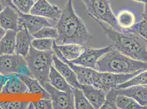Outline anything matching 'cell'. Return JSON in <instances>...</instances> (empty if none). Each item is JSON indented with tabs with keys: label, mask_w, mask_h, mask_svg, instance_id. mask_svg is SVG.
<instances>
[{
	"label": "cell",
	"mask_w": 147,
	"mask_h": 109,
	"mask_svg": "<svg viewBox=\"0 0 147 109\" xmlns=\"http://www.w3.org/2000/svg\"><path fill=\"white\" fill-rule=\"evenodd\" d=\"M55 27L58 37L55 39L58 45L76 44L84 45L92 38L83 20L75 12L73 0H67Z\"/></svg>",
	"instance_id": "1"
},
{
	"label": "cell",
	"mask_w": 147,
	"mask_h": 109,
	"mask_svg": "<svg viewBox=\"0 0 147 109\" xmlns=\"http://www.w3.org/2000/svg\"><path fill=\"white\" fill-rule=\"evenodd\" d=\"M107 37L110 45L129 57L147 62V44L138 34L132 31H119L98 22Z\"/></svg>",
	"instance_id": "2"
},
{
	"label": "cell",
	"mask_w": 147,
	"mask_h": 109,
	"mask_svg": "<svg viewBox=\"0 0 147 109\" xmlns=\"http://www.w3.org/2000/svg\"><path fill=\"white\" fill-rule=\"evenodd\" d=\"M95 70L100 72L129 74L147 70V62L137 61L113 48L97 63Z\"/></svg>",
	"instance_id": "3"
},
{
	"label": "cell",
	"mask_w": 147,
	"mask_h": 109,
	"mask_svg": "<svg viewBox=\"0 0 147 109\" xmlns=\"http://www.w3.org/2000/svg\"><path fill=\"white\" fill-rule=\"evenodd\" d=\"M54 51H39L31 46L29 53L24 57L32 76L41 85L49 82V74L53 64Z\"/></svg>",
	"instance_id": "4"
},
{
	"label": "cell",
	"mask_w": 147,
	"mask_h": 109,
	"mask_svg": "<svg viewBox=\"0 0 147 109\" xmlns=\"http://www.w3.org/2000/svg\"><path fill=\"white\" fill-rule=\"evenodd\" d=\"M88 15L97 23L100 22L115 30L119 31L115 14L109 0H82Z\"/></svg>",
	"instance_id": "5"
},
{
	"label": "cell",
	"mask_w": 147,
	"mask_h": 109,
	"mask_svg": "<svg viewBox=\"0 0 147 109\" xmlns=\"http://www.w3.org/2000/svg\"><path fill=\"white\" fill-rule=\"evenodd\" d=\"M144 70H140L129 74H116L109 72H100L97 70L94 77L92 86L108 92L117 88L119 85L123 84L129 79Z\"/></svg>",
	"instance_id": "6"
},
{
	"label": "cell",
	"mask_w": 147,
	"mask_h": 109,
	"mask_svg": "<svg viewBox=\"0 0 147 109\" xmlns=\"http://www.w3.org/2000/svg\"><path fill=\"white\" fill-rule=\"evenodd\" d=\"M42 86L49 94L53 109H75L73 92L67 93L58 90L51 85L49 82L45 83Z\"/></svg>",
	"instance_id": "7"
},
{
	"label": "cell",
	"mask_w": 147,
	"mask_h": 109,
	"mask_svg": "<svg viewBox=\"0 0 147 109\" xmlns=\"http://www.w3.org/2000/svg\"><path fill=\"white\" fill-rule=\"evenodd\" d=\"M111 49L112 47L110 45L98 49L85 47V49L80 57L70 62L77 65L95 69L98 61Z\"/></svg>",
	"instance_id": "8"
},
{
	"label": "cell",
	"mask_w": 147,
	"mask_h": 109,
	"mask_svg": "<svg viewBox=\"0 0 147 109\" xmlns=\"http://www.w3.org/2000/svg\"><path fill=\"white\" fill-rule=\"evenodd\" d=\"M19 30L24 29L31 35L36 33L42 28L47 26H53L47 18L32 14L19 12Z\"/></svg>",
	"instance_id": "9"
},
{
	"label": "cell",
	"mask_w": 147,
	"mask_h": 109,
	"mask_svg": "<svg viewBox=\"0 0 147 109\" xmlns=\"http://www.w3.org/2000/svg\"><path fill=\"white\" fill-rule=\"evenodd\" d=\"M115 17L119 31H131L140 21L137 12L130 8H122L119 10Z\"/></svg>",
	"instance_id": "10"
},
{
	"label": "cell",
	"mask_w": 147,
	"mask_h": 109,
	"mask_svg": "<svg viewBox=\"0 0 147 109\" xmlns=\"http://www.w3.org/2000/svg\"><path fill=\"white\" fill-rule=\"evenodd\" d=\"M62 11L47 0H37L31 9V14L49 18L57 21L61 15Z\"/></svg>",
	"instance_id": "11"
},
{
	"label": "cell",
	"mask_w": 147,
	"mask_h": 109,
	"mask_svg": "<svg viewBox=\"0 0 147 109\" xmlns=\"http://www.w3.org/2000/svg\"><path fill=\"white\" fill-rule=\"evenodd\" d=\"M18 11L12 7H5L0 13V25L5 30H19Z\"/></svg>",
	"instance_id": "12"
},
{
	"label": "cell",
	"mask_w": 147,
	"mask_h": 109,
	"mask_svg": "<svg viewBox=\"0 0 147 109\" xmlns=\"http://www.w3.org/2000/svg\"><path fill=\"white\" fill-rule=\"evenodd\" d=\"M25 61L24 57L16 54L0 56V73L5 75L17 74L19 64Z\"/></svg>",
	"instance_id": "13"
},
{
	"label": "cell",
	"mask_w": 147,
	"mask_h": 109,
	"mask_svg": "<svg viewBox=\"0 0 147 109\" xmlns=\"http://www.w3.org/2000/svg\"><path fill=\"white\" fill-rule=\"evenodd\" d=\"M53 64L55 69L67 80L69 84L73 88H81L76 74L67 63L61 61L55 54L53 55Z\"/></svg>",
	"instance_id": "14"
},
{
	"label": "cell",
	"mask_w": 147,
	"mask_h": 109,
	"mask_svg": "<svg viewBox=\"0 0 147 109\" xmlns=\"http://www.w3.org/2000/svg\"><path fill=\"white\" fill-rule=\"evenodd\" d=\"M85 96L94 109H99L103 105L107 92L92 85H81Z\"/></svg>",
	"instance_id": "15"
},
{
	"label": "cell",
	"mask_w": 147,
	"mask_h": 109,
	"mask_svg": "<svg viewBox=\"0 0 147 109\" xmlns=\"http://www.w3.org/2000/svg\"><path fill=\"white\" fill-rule=\"evenodd\" d=\"M34 37L26 29H22L17 32L16 37L15 54L25 57L29 52Z\"/></svg>",
	"instance_id": "16"
},
{
	"label": "cell",
	"mask_w": 147,
	"mask_h": 109,
	"mask_svg": "<svg viewBox=\"0 0 147 109\" xmlns=\"http://www.w3.org/2000/svg\"><path fill=\"white\" fill-rule=\"evenodd\" d=\"M117 90L118 95L132 98L145 109H147V86H136L122 89L117 88Z\"/></svg>",
	"instance_id": "17"
},
{
	"label": "cell",
	"mask_w": 147,
	"mask_h": 109,
	"mask_svg": "<svg viewBox=\"0 0 147 109\" xmlns=\"http://www.w3.org/2000/svg\"><path fill=\"white\" fill-rule=\"evenodd\" d=\"M2 93L24 94L29 93L24 82L16 74L7 75V80L2 90Z\"/></svg>",
	"instance_id": "18"
},
{
	"label": "cell",
	"mask_w": 147,
	"mask_h": 109,
	"mask_svg": "<svg viewBox=\"0 0 147 109\" xmlns=\"http://www.w3.org/2000/svg\"><path fill=\"white\" fill-rule=\"evenodd\" d=\"M49 82L53 87L58 90L67 93L73 92V87L69 84L67 80L55 69L53 65L49 72Z\"/></svg>",
	"instance_id": "19"
},
{
	"label": "cell",
	"mask_w": 147,
	"mask_h": 109,
	"mask_svg": "<svg viewBox=\"0 0 147 109\" xmlns=\"http://www.w3.org/2000/svg\"><path fill=\"white\" fill-rule=\"evenodd\" d=\"M17 31H6L0 41V56L15 54Z\"/></svg>",
	"instance_id": "20"
},
{
	"label": "cell",
	"mask_w": 147,
	"mask_h": 109,
	"mask_svg": "<svg viewBox=\"0 0 147 109\" xmlns=\"http://www.w3.org/2000/svg\"><path fill=\"white\" fill-rule=\"evenodd\" d=\"M57 48L64 58L69 61H73L78 58L85 49V47L82 45L76 44L57 45Z\"/></svg>",
	"instance_id": "21"
},
{
	"label": "cell",
	"mask_w": 147,
	"mask_h": 109,
	"mask_svg": "<svg viewBox=\"0 0 147 109\" xmlns=\"http://www.w3.org/2000/svg\"><path fill=\"white\" fill-rule=\"evenodd\" d=\"M18 75L27 86L29 93L33 94L40 93L42 95V98L50 99L49 92L43 88L37 80L28 75Z\"/></svg>",
	"instance_id": "22"
},
{
	"label": "cell",
	"mask_w": 147,
	"mask_h": 109,
	"mask_svg": "<svg viewBox=\"0 0 147 109\" xmlns=\"http://www.w3.org/2000/svg\"><path fill=\"white\" fill-rule=\"evenodd\" d=\"M74 107L76 109H93L81 88H74Z\"/></svg>",
	"instance_id": "23"
},
{
	"label": "cell",
	"mask_w": 147,
	"mask_h": 109,
	"mask_svg": "<svg viewBox=\"0 0 147 109\" xmlns=\"http://www.w3.org/2000/svg\"><path fill=\"white\" fill-rule=\"evenodd\" d=\"M117 106L120 109H145L132 98L123 95L117 96Z\"/></svg>",
	"instance_id": "24"
},
{
	"label": "cell",
	"mask_w": 147,
	"mask_h": 109,
	"mask_svg": "<svg viewBox=\"0 0 147 109\" xmlns=\"http://www.w3.org/2000/svg\"><path fill=\"white\" fill-rule=\"evenodd\" d=\"M136 86H147V70L138 74L123 84L119 85L117 88L122 89Z\"/></svg>",
	"instance_id": "25"
},
{
	"label": "cell",
	"mask_w": 147,
	"mask_h": 109,
	"mask_svg": "<svg viewBox=\"0 0 147 109\" xmlns=\"http://www.w3.org/2000/svg\"><path fill=\"white\" fill-rule=\"evenodd\" d=\"M55 43V39H53L34 38L31 42V46L39 51H53Z\"/></svg>",
	"instance_id": "26"
},
{
	"label": "cell",
	"mask_w": 147,
	"mask_h": 109,
	"mask_svg": "<svg viewBox=\"0 0 147 109\" xmlns=\"http://www.w3.org/2000/svg\"><path fill=\"white\" fill-rule=\"evenodd\" d=\"M32 35L34 38L56 39L58 37V32L56 27L47 26L42 28Z\"/></svg>",
	"instance_id": "27"
},
{
	"label": "cell",
	"mask_w": 147,
	"mask_h": 109,
	"mask_svg": "<svg viewBox=\"0 0 147 109\" xmlns=\"http://www.w3.org/2000/svg\"><path fill=\"white\" fill-rule=\"evenodd\" d=\"M118 96L117 88L111 90L106 94L104 104L100 109H117V99Z\"/></svg>",
	"instance_id": "28"
},
{
	"label": "cell",
	"mask_w": 147,
	"mask_h": 109,
	"mask_svg": "<svg viewBox=\"0 0 147 109\" xmlns=\"http://www.w3.org/2000/svg\"><path fill=\"white\" fill-rule=\"evenodd\" d=\"M14 6L19 12L28 14L35 3L34 0H12Z\"/></svg>",
	"instance_id": "29"
},
{
	"label": "cell",
	"mask_w": 147,
	"mask_h": 109,
	"mask_svg": "<svg viewBox=\"0 0 147 109\" xmlns=\"http://www.w3.org/2000/svg\"><path fill=\"white\" fill-rule=\"evenodd\" d=\"M29 103L28 101H0V107L2 109H26Z\"/></svg>",
	"instance_id": "30"
},
{
	"label": "cell",
	"mask_w": 147,
	"mask_h": 109,
	"mask_svg": "<svg viewBox=\"0 0 147 109\" xmlns=\"http://www.w3.org/2000/svg\"><path fill=\"white\" fill-rule=\"evenodd\" d=\"M138 34L142 37L147 44V21L142 20L136 25L134 29L131 31Z\"/></svg>",
	"instance_id": "31"
},
{
	"label": "cell",
	"mask_w": 147,
	"mask_h": 109,
	"mask_svg": "<svg viewBox=\"0 0 147 109\" xmlns=\"http://www.w3.org/2000/svg\"><path fill=\"white\" fill-rule=\"evenodd\" d=\"M35 109H52L53 105L51 99H41L37 101L32 102Z\"/></svg>",
	"instance_id": "32"
},
{
	"label": "cell",
	"mask_w": 147,
	"mask_h": 109,
	"mask_svg": "<svg viewBox=\"0 0 147 109\" xmlns=\"http://www.w3.org/2000/svg\"><path fill=\"white\" fill-rule=\"evenodd\" d=\"M6 80L7 75L0 73V93L2 92V90L6 82Z\"/></svg>",
	"instance_id": "33"
},
{
	"label": "cell",
	"mask_w": 147,
	"mask_h": 109,
	"mask_svg": "<svg viewBox=\"0 0 147 109\" xmlns=\"http://www.w3.org/2000/svg\"><path fill=\"white\" fill-rule=\"evenodd\" d=\"M0 2L2 3V5L4 6L5 7L9 6L17 9V8H16V7L14 6L12 0H0Z\"/></svg>",
	"instance_id": "34"
},
{
	"label": "cell",
	"mask_w": 147,
	"mask_h": 109,
	"mask_svg": "<svg viewBox=\"0 0 147 109\" xmlns=\"http://www.w3.org/2000/svg\"><path fill=\"white\" fill-rule=\"evenodd\" d=\"M145 4V7H144V10L143 12L142 13L141 17L142 18L143 20H147V3H144Z\"/></svg>",
	"instance_id": "35"
},
{
	"label": "cell",
	"mask_w": 147,
	"mask_h": 109,
	"mask_svg": "<svg viewBox=\"0 0 147 109\" xmlns=\"http://www.w3.org/2000/svg\"><path fill=\"white\" fill-rule=\"evenodd\" d=\"M6 31L0 25V41L2 39V38L5 35V34L6 33Z\"/></svg>",
	"instance_id": "36"
},
{
	"label": "cell",
	"mask_w": 147,
	"mask_h": 109,
	"mask_svg": "<svg viewBox=\"0 0 147 109\" xmlns=\"http://www.w3.org/2000/svg\"><path fill=\"white\" fill-rule=\"evenodd\" d=\"M28 109H35V107H34V104L32 103V102H30V103L29 104V105H28Z\"/></svg>",
	"instance_id": "37"
},
{
	"label": "cell",
	"mask_w": 147,
	"mask_h": 109,
	"mask_svg": "<svg viewBox=\"0 0 147 109\" xmlns=\"http://www.w3.org/2000/svg\"><path fill=\"white\" fill-rule=\"evenodd\" d=\"M4 8H5V7L2 5V3L0 2V13L3 10Z\"/></svg>",
	"instance_id": "38"
},
{
	"label": "cell",
	"mask_w": 147,
	"mask_h": 109,
	"mask_svg": "<svg viewBox=\"0 0 147 109\" xmlns=\"http://www.w3.org/2000/svg\"><path fill=\"white\" fill-rule=\"evenodd\" d=\"M136 2H141V3H147V0H134Z\"/></svg>",
	"instance_id": "39"
},
{
	"label": "cell",
	"mask_w": 147,
	"mask_h": 109,
	"mask_svg": "<svg viewBox=\"0 0 147 109\" xmlns=\"http://www.w3.org/2000/svg\"><path fill=\"white\" fill-rule=\"evenodd\" d=\"M0 109H1V107H0Z\"/></svg>",
	"instance_id": "40"
},
{
	"label": "cell",
	"mask_w": 147,
	"mask_h": 109,
	"mask_svg": "<svg viewBox=\"0 0 147 109\" xmlns=\"http://www.w3.org/2000/svg\"></svg>",
	"instance_id": "41"
}]
</instances>
